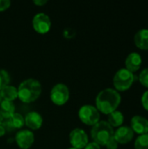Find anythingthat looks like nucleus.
Listing matches in <instances>:
<instances>
[{
	"label": "nucleus",
	"instance_id": "12",
	"mask_svg": "<svg viewBox=\"0 0 148 149\" xmlns=\"http://www.w3.org/2000/svg\"><path fill=\"white\" fill-rule=\"evenodd\" d=\"M126 69L134 73L138 72L142 64L141 56L138 52H131L126 58Z\"/></svg>",
	"mask_w": 148,
	"mask_h": 149
},
{
	"label": "nucleus",
	"instance_id": "15",
	"mask_svg": "<svg viewBox=\"0 0 148 149\" xmlns=\"http://www.w3.org/2000/svg\"><path fill=\"white\" fill-rule=\"evenodd\" d=\"M3 123L10 128H20L24 124V118L20 113H14L10 117L5 119V121H3Z\"/></svg>",
	"mask_w": 148,
	"mask_h": 149
},
{
	"label": "nucleus",
	"instance_id": "10",
	"mask_svg": "<svg viewBox=\"0 0 148 149\" xmlns=\"http://www.w3.org/2000/svg\"><path fill=\"white\" fill-rule=\"evenodd\" d=\"M16 141L19 148L23 149L29 148L34 141V134L30 130H20L16 134Z\"/></svg>",
	"mask_w": 148,
	"mask_h": 149
},
{
	"label": "nucleus",
	"instance_id": "13",
	"mask_svg": "<svg viewBox=\"0 0 148 149\" xmlns=\"http://www.w3.org/2000/svg\"><path fill=\"white\" fill-rule=\"evenodd\" d=\"M24 123L31 129H38L43 123V117L38 112H30L24 118Z\"/></svg>",
	"mask_w": 148,
	"mask_h": 149
},
{
	"label": "nucleus",
	"instance_id": "14",
	"mask_svg": "<svg viewBox=\"0 0 148 149\" xmlns=\"http://www.w3.org/2000/svg\"><path fill=\"white\" fill-rule=\"evenodd\" d=\"M134 44L140 50H148V29H141L134 35Z\"/></svg>",
	"mask_w": 148,
	"mask_h": 149
},
{
	"label": "nucleus",
	"instance_id": "8",
	"mask_svg": "<svg viewBox=\"0 0 148 149\" xmlns=\"http://www.w3.org/2000/svg\"><path fill=\"white\" fill-rule=\"evenodd\" d=\"M70 142L75 148H84L88 143V136L83 129L75 128L70 134Z\"/></svg>",
	"mask_w": 148,
	"mask_h": 149
},
{
	"label": "nucleus",
	"instance_id": "25",
	"mask_svg": "<svg viewBox=\"0 0 148 149\" xmlns=\"http://www.w3.org/2000/svg\"><path fill=\"white\" fill-rule=\"evenodd\" d=\"M10 5V0H0V10H6Z\"/></svg>",
	"mask_w": 148,
	"mask_h": 149
},
{
	"label": "nucleus",
	"instance_id": "6",
	"mask_svg": "<svg viewBox=\"0 0 148 149\" xmlns=\"http://www.w3.org/2000/svg\"><path fill=\"white\" fill-rule=\"evenodd\" d=\"M70 96L69 88L63 83L56 84L51 91V99L57 105L65 104Z\"/></svg>",
	"mask_w": 148,
	"mask_h": 149
},
{
	"label": "nucleus",
	"instance_id": "2",
	"mask_svg": "<svg viewBox=\"0 0 148 149\" xmlns=\"http://www.w3.org/2000/svg\"><path fill=\"white\" fill-rule=\"evenodd\" d=\"M42 91L41 84L35 79H28L20 83L17 93L18 98L25 103L32 102L37 100Z\"/></svg>",
	"mask_w": 148,
	"mask_h": 149
},
{
	"label": "nucleus",
	"instance_id": "24",
	"mask_svg": "<svg viewBox=\"0 0 148 149\" xmlns=\"http://www.w3.org/2000/svg\"><path fill=\"white\" fill-rule=\"evenodd\" d=\"M64 36L65 38H71L72 37H74L75 35V31L72 29V28H70V27H67L64 30Z\"/></svg>",
	"mask_w": 148,
	"mask_h": 149
},
{
	"label": "nucleus",
	"instance_id": "20",
	"mask_svg": "<svg viewBox=\"0 0 148 149\" xmlns=\"http://www.w3.org/2000/svg\"><path fill=\"white\" fill-rule=\"evenodd\" d=\"M10 82V75L4 69H0V91L8 86Z\"/></svg>",
	"mask_w": 148,
	"mask_h": 149
},
{
	"label": "nucleus",
	"instance_id": "22",
	"mask_svg": "<svg viewBox=\"0 0 148 149\" xmlns=\"http://www.w3.org/2000/svg\"><path fill=\"white\" fill-rule=\"evenodd\" d=\"M141 104H142V107H144V109L148 111V90L142 94Z\"/></svg>",
	"mask_w": 148,
	"mask_h": 149
},
{
	"label": "nucleus",
	"instance_id": "4",
	"mask_svg": "<svg viewBox=\"0 0 148 149\" xmlns=\"http://www.w3.org/2000/svg\"><path fill=\"white\" fill-rule=\"evenodd\" d=\"M137 79L138 77L134 73L129 72L126 68H121L113 77V86L116 91L125 92L128 90Z\"/></svg>",
	"mask_w": 148,
	"mask_h": 149
},
{
	"label": "nucleus",
	"instance_id": "19",
	"mask_svg": "<svg viewBox=\"0 0 148 149\" xmlns=\"http://www.w3.org/2000/svg\"><path fill=\"white\" fill-rule=\"evenodd\" d=\"M135 149H148V134L140 135L134 142Z\"/></svg>",
	"mask_w": 148,
	"mask_h": 149
},
{
	"label": "nucleus",
	"instance_id": "28",
	"mask_svg": "<svg viewBox=\"0 0 148 149\" xmlns=\"http://www.w3.org/2000/svg\"><path fill=\"white\" fill-rule=\"evenodd\" d=\"M33 3L35 4H38V5H43V4L47 3V0H34Z\"/></svg>",
	"mask_w": 148,
	"mask_h": 149
},
{
	"label": "nucleus",
	"instance_id": "27",
	"mask_svg": "<svg viewBox=\"0 0 148 149\" xmlns=\"http://www.w3.org/2000/svg\"><path fill=\"white\" fill-rule=\"evenodd\" d=\"M5 131H6V127L4 126V124L2 122L0 124V136H3L4 134H5Z\"/></svg>",
	"mask_w": 148,
	"mask_h": 149
},
{
	"label": "nucleus",
	"instance_id": "17",
	"mask_svg": "<svg viewBox=\"0 0 148 149\" xmlns=\"http://www.w3.org/2000/svg\"><path fill=\"white\" fill-rule=\"evenodd\" d=\"M113 127H120L124 122V115L121 112L116 110L108 114V121Z\"/></svg>",
	"mask_w": 148,
	"mask_h": 149
},
{
	"label": "nucleus",
	"instance_id": "26",
	"mask_svg": "<svg viewBox=\"0 0 148 149\" xmlns=\"http://www.w3.org/2000/svg\"><path fill=\"white\" fill-rule=\"evenodd\" d=\"M85 149H100V146L99 144H97L96 142L92 141V142H89L86 144V146L84 148Z\"/></svg>",
	"mask_w": 148,
	"mask_h": 149
},
{
	"label": "nucleus",
	"instance_id": "29",
	"mask_svg": "<svg viewBox=\"0 0 148 149\" xmlns=\"http://www.w3.org/2000/svg\"><path fill=\"white\" fill-rule=\"evenodd\" d=\"M3 117H2V115H1V113H0V124L3 122Z\"/></svg>",
	"mask_w": 148,
	"mask_h": 149
},
{
	"label": "nucleus",
	"instance_id": "3",
	"mask_svg": "<svg viewBox=\"0 0 148 149\" xmlns=\"http://www.w3.org/2000/svg\"><path fill=\"white\" fill-rule=\"evenodd\" d=\"M113 127L105 120L99 121L91 130V136L94 142L99 146H106V143L113 137Z\"/></svg>",
	"mask_w": 148,
	"mask_h": 149
},
{
	"label": "nucleus",
	"instance_id": "18",
	"mask_svg": "<svg viewBox=\"0 0 148 149\" xmlns=\"http://www.w3.org/2000/svg\"><path fill=\"white\" fill-rule=\"evenodd\" d=\"M2 97L3 100H9L12 101L16 98L18 97V93H17V88H16L13 86H6L1 90Z\"/></svg>",
	"mask_w": 148,
	"mask_h": 149
},
{
	"label": "nucleus",
	"instance_id": "5",
	"mask_svg": "<svg viewBox=\"0 0 148 149\" xmlns=\"http://www.w3.org/2000/svg\"><path fill=\"white\" fill-rule=\"evenodd\" d=\"M79 116L86 125L94 126L99 121L100 114L97 107L92 105H84L79 108Z\"/></svg>",
	"mask_w": 148,
	"mask_h": 149
},
{
	"label": "nucleus",
	"instance_id": "1",
	"mask_svg": "<svg viewBox=\"0 0 148 149\" xmlns=\"http://www.w3.org/2000/svg\"><path fill=\"white\" fill-rule=\"evenodd\" d=\"M121 101V96L118 91L113 88H106L99 93L96 98V106L99 112L109 114L117 110Z\"/></svg>",
	"mask_w": 148,
	"mask_h": 149
},
{
	"label": "nucleus",
	"instance_id": "23",
	"mask_svg": "<svg viewBox=\"0 0 148 149\" xmlns=\"http://www.w3.org/2000/svg\"><path fill=\"white\" fill-rule=\"evenodd\" d=\"M118 145H119V143L116 141V140L113 137L107 143H106V148L107 149H117L118 148Z\"/></svg>",
	"mask_w": 148,
	"mask_h": 149
},
{
	"label": "nucleus",
	"instance_id": "9",
	"mask_svg": "<svg viewBox=\"0 0 148 149\" xmlns=\"http://www.w3.org/2000/svg\"><path fill=\"white\" fill-rule=\"evenodd\" d=\"M134 137V132L128 126H121L114 131L113 138L120 144H127Z\"/></svg>",
	"mask_w": 148,
	"mask_h": 149
},
{
	"label": "nucleus",
	"instance_id": "30",
	"mask_svg": "<svg viewBox=\"0 0 148 149\" xmlns=\"http://www.w3.org/2000/svg\"><path fill=\"white\" fill-rule=\"evenodd\" d=\"M3 100V97H2V93H1V91H0V103L2 102Z\"/></svg>",
	"mask_w": 148,
	"mask_h": 149
},
{
	"label": "nucleus",
	"instance_id": "16",
	"mask_svg": "<svg viewBox=\"0 0 148 149\" xmlns=\"http://www.w3.org/2000/svg\"><path fill=\"white\" fill-rule=\"evenodd\" d=\"M15 113V106L12 101L2 100L0 103V113L3 118L7 119Z\"/></svg>",
	"mask_w": 148,
	"mask_h": 149
},
{
	"label": "nucleus",
	"instance_id": "11",
	"mask_svg": "<svg viewBox=\"0 0 148 149\" xmlns=\"http://www.w3.org/2000/svg\"><path fill=\"white\" fill-rule=\"evenodd\" d=\"M134 134H138L139 135L148 134V120L143 116L135 115L131 120V127H130Z\"/></svg>",
	"mask_w": 148,
	"mask_h": 149
},
{
	"label": "nucleus",
	"instance_id": "21",
	"mask_svg": "<svg viewBox=\"0 0 148 149\" xmlns=\"http://www.w3.org/2000/svg\"><path fill=\"white\" fill-rule=\"evenodd\" d=\"M138 79L143 86L148 88V67L140 72V75L138 76Z\"/></svg>",
	"mask_w": 148,
	"mask_h": 149
},
{
	"label": "nucleus",
	"instance_id": "7",
	"mask_svg": "<svg viewBox=\"0 0 148 149\" xmlns=\"http://www.w3.org/2000/svg\"><path fill=\"white\" fill-rule=\"evenodd\" d=\"M51 19L49 16H47L44 12H39L33 17L32 25L35 31L39 33H45L51 28Z\"/></svg>",
	"mask_w": 148,
	"mask_h": 149
},
{
	"label": "nucleus",
	"instance_id": "31",
	"mask_svg": "<svg viewBox=\"0 0 148 149\" xmlns=\"http://www.w3.org/2000/svg\"><path fill=\"white\" fill-rule=\"evenodd\" d=\"M68 149H78V148H70Z\"/></svg>",
	"mask_w": 148,
	"mask_h": 149
}]
</instances>
